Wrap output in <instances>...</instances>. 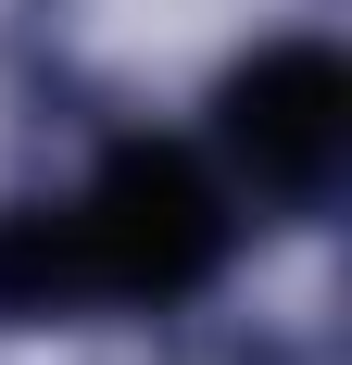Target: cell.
Segmentation results:
<instances>
[{
	"label": "cell",
	"mask_w": 352,
	"mask_h": 365,
	"mask_svg": "<svg viewBox=\"0 0 352 365\" xmlns=\"http://www.w3.org/2000/svg\"><path fill=\"white\" fill-rule=\"evenodd\" d=\"M189 139L214 151V177L239 189V202L315 215L327 189H340V164H352V63L315 26H277V38H252V51L214 63Z\"/></svg>",
	"instance_id": "cell-1"
}]
</instances>
